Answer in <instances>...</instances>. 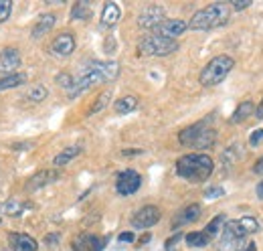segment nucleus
<instances>
[{
	"label": "nucleus",
	"mask_w": 263,
	"mask_h": 251,
	"mask_svg": "<svg viewBox=\"0 0 263 251\" xmlns=\"http://www.w3.org/2000/svg\"><path fill=\"white\" fill-rule=\"evenodd\" d=\"M118 75H120V65L116 61H93L79 73L77 81L69 89V99H75L77 95H81L98 83L114 81V79H118Z\"/></svg>",
	"instance_id": "obj_1"
},
{
	"label": "nucleus",
	"mask_w": 263,
	"mask_h": 251,
	"mask_svg": "<svg viewBox=\"0 0 263 251\" xmlns=\"http://www.w3.org/2000/svg\"><path fill=\"white\" fill-rule=\"evenodd\" d=\"M257 231H259V221L253 217H239V219L227 221L221 231L219 251H239L243 241Z\"/></svg>",
	"instance_id": "obj_2"
},
{
	"label": "nucleus",
	"mask_w": 263,
	"mask_h": 251,
	"mask_svg": "<svg viewBox=\"0 0 263 251\" xmlns=\"http://www.w3.org/2000/svg\"><path fill=\"white\" fill-rule=\"evenodd\" d=\"M215 170V162L209 154L191 152L176 160V174L189 183H204Z\"/></svg>",
	"instance_id": "obj_3"
},
{
	"label": "nucleus",
	"mask_w": 263,
	"mask_h": 251,
	"mask_svg": "<svg viewBox=\"0 0 263 251\" xmlns=\"http://www.w3.org/2000/svg\"><path fill=\"white\" fill-rule=\"evenodd\" d=\"M231 16L229 4L225 2H213L204 8H200L195 12V16L189 23V29L193 31H211V29H219L223 25H227Z\"/></svg>",
	"instance_id": "obj_4"
},
{
	"label": "nucleus",
	"mask_w": 263,
	"mask_h": 251,
	"mask_svg": "<svg viewBox=\"0 0 263 251\" xmlns=\"http://www.w3.org/2000/svg\"><path fill=\"white\" fill-rule=\"evenodd\" d=\"M211 118L209 120H202L197 124L184 128L180 134H178V140L182 146H191V148H213L215 140H217V132L211 128Z\"/></svg>",
	"instance_id": "obj_5"
},
{
	"label": "nucleus",
	"mask_w": 263,
	"mask_h": 251,
	"mask_svg": "<svg viewBox=\"0 0 263 251\" xmlns=\"http://www.w3.org/2000/svg\"><path fill=\"white\" fill-rule=\"evenodd\" d=\"M235 67V61L229 55H217L211 61L206 63L198 75V81L202 87H215L219 85L227 75L231 73V69Z\"/></svg>",
	"instance_id": "obj_6"
},
{
	"label": "nucleus",
	"mask_w": 263,
	"mask_h": 251,
	"mask_svg": "<svg viewBox=\"0 0 263 251\" xmlns=\"http://www.w3.org/2000/svg\"><path fill=\"white\" fill-rule=\"evenodd\" d=\"M138 51L140 55H148V57H166L178 51V41L158 37V34H146L144 39H140Z\"/></svg>",
	"instance_id": "obj_7"
},
{
	"label": "nucleus",
	"mask_w": 263,
	"mask_h": 251,
	"mask_svg": "<svg viewBox=\"0 0 263 251\" xmlns=\"http://www.w3.org/2000/svg\"><path fill=\"white\" fill-rule=\"evenodd\" d=\"M142 187V176L136 172V170H124L118 174V181H116V190L122 194V196H130L134 192H138V188Z\"/></svg>",
	"instance_id": "obj_8"
},
{
	"label": "nucleus",
	"mask_w": 263,
	"mask_h": 251,
	"mask_svg": "<svg viewBox=\"0 0 263 251\" xmlns=\"http://www.w3.org/2000/svg\"><path fill=\"white\" fill-rule=\"evenodd\" d=\"M158 221H160V209L154 207V205H146V207H142L140 211L134 213L132 227L134 229H148V227H154Z\"/></svg>",
	"instance_id": "obj_9"
},
{
	"label": "nucleus",
	"mask_w": 263,
	"mask_h": 251,
	"mask_svg": "<svg viewBox=\"0 0 263 251\" xmlns=\"http://www.w3.org/2000/svg\"><path fill=\"white\" fill-rule=\"evenodd\" d=\"M162 21H166V12L162 6H158V4H150V6H146L142 12H140V16H138V25L142 27V29H156Z\"/></svg>",
	"instance_id": "obj_10"
},
{
	"label": "nucleus",
	"mask_w": 263,
	"mask_h": 251,
	"mask_svg": "<svg viewBox=\"0 0 263 251\" xmlns=\"http://www.w3.org/2000/svg\"><path fill=\"white\" fill-rule=\"evenodd\" d=\"M186 29H189V23H184V21H180V19H166V21H162V23L154 29V34L166 37V39H174V41H176V37H180Z\"/></svg>",
	"instance_id": "obj_11"
},
{
	"label": "nucleus",
	"mask_w": 263,
	"mask_h": 251,
	"mask_svg": "<svg viewBox=\"0 0 263 251\" xmlns=\"http://www.w3.org/2000/svg\"><path fill=\"white\" fill-rule=\"evenodd\" d=\"M107 239H101L93 233H81L73 241V251H101L105 247Z\"/></svg>",
	"instance_id": "obj_12"
},
{
	"label": "nucleus",
	"mask_w": 263,
	"mask_h": 251,
	"mask_svg": "<svg viewBox=\"0 0 263 251\" xmlns=\"http://www.w3.org/2000/svg\"><path fill=\"white\" fill-rule=\"evenodd\" d=\"M21 53H18V49H14V47H6L2 53H0V73H4V75H12L18 67H21Z\"/></svg>",
	"instance_id": "obj_13"
},
{
	"label": "nucleus",
	"mask_w": 263,
	"mask_h": 251,
	"mask_svg": "<svg viewBox=\"0 0 263 251\" xmlns=\"http://www.w3.org/2000/svg\"><path fill=\"white\" fill-rule=\"evenodd\" d=\"M51 51L53 55L57 57H69L73 51H75V37L71 32H61L55 37L53 45H51Z\"/></svg>",
	"instance_id": "obj_14"
},
{
	"label": "nucleus",
	"mask_w": 263,
	"mask_h": 251,
	"mask_svg": "<svg viewBox=\"0 0 263 251\" xmlns=\"http://www.w3.org/2000/svg\"><path fill=\"white\" fill-rule=\"evenodd\" d=\"M59 170H55V168H47V170H41V172H36L33 178L27 183V190H39V188L47 187V185H51V183H55V181H59Z\"/></svg>",
	"instance_id": "obj_15"
},
{
	"label": "nucleus",
	"mask_w": 263,
	"mask_h": 251,
	"mask_svg": "<svg viewBox=\"0 0 263 251\" xmlns=\"http://www.w3.org/2000/svg\"><path fill=\"white\" fill-rule=\"evenodd\" d=\"M8 245L12 251H36L39 243L27 233H8Z\"/></svg>",
	"instance_id": "obj_16"
},
{
	"label": "nucleus",
	"mask_w": 263,
	"mask_h": 251,
	"mask_svg": "<svg viewBox=\"0 0 263 251\" xmlns=\"http://www.w3.org/2000/svg\"><path fill=\"white\" fill-rule=\"evenodd\" d=\"M200 213H202V209H200L198 203H193V205L184 207V209L172 219V229H178V227H182V225H191V223H195V221L200 217Z\"/></svg>",
	"instance_id": "obj_17"
},
{
	"label": "nucleus",
	"mask_w": 263,
	"mask_h": 251,
	"mask_svg": "<svg viewBox=\"0 0 263 251\" xmlns=\"http://www.w3.org/2000/svg\"><path fill=\"white\" fill-rule=\"evenodd\" d=\"M120 16H122L120 6H118L116 2H107V4L103 6V10H101V27H105V29L114 27V25L120 21Z\"/></svg>",
	"instance_id": "obj_18"
},
{
	"label": "nucleus",
	"mask_w": 263,
	"mask_h": 251,
	"mask_svg": "<svg viewBox=\"0 0 263 251\" xmlns=\"http://www.w3.org/2000/svg\"><path fill=\"white\" fill-rule=\"evenodd\" d=\"M55 23H57V16H55V14H51V12H47V14L39 16L36 25L33 27V32H31V34H33V39H39V37L47 34V32L55 27Z\"/></svg>",
	"instance_id": "obj_19"
},
{
	"label": "nucleus",
	"mask_w": 263,
	"mask_h": 251,
	"mask_svg": "<svg viewBox=\"0 0 263 251\" xmlns=\"http://www.w3.org/2000/svg\"><path fill=\"white\" fill-rule=\"evenodd\" d=\"M249 116H255V103H253L251 99H245V101H241L239 107L233 112V116H231V124H239V122L247 120Z\"/></svg>",
	"instance_id": "obj_20"
},
{
	"label": "nucleus",
	"mask_w": 263,
	"mask_h": 251,
	"mask_svg": "<svg viewBox=\"0 0 263 251\" xmlns=\"http://www.w3.org/2000/svg\"><path fill=\"white\" fill-rule=\"evenodd\" d=\"M136 107H138V97H134V95H124V97H120V99L116 101V105H114L116 114H120V116L130 114Z\"/></svg>",
	"instance_id": "obj_21"
},
{
	"label": "nucleus",
	"mask_w": 263,
	"mask_h": 251,
	"mask_svg": "<svg viewBox=\"0 0 263 251\" xmlns=\"http://www.w3.org/2000/svg\"><path fill=\"white\" fill-rule=\"evenodd\" d=\"M81 154V146H69V148H65V150H61L57 156H55V160H53V164L59 168V166H65V164H69L73 158H77Z\"/></svg>",
	"instance_id": "obj_22"
},
{
	"label": "nucleus",
	"mask_w": 263,
	"mask_h": 251,
	"mask_svg": "<svg viewBox=\"0 0 263 251\" xmlns=\"http://www.w3.org/2000/svg\"><path fill=\"white\" fill-rule=\"evenodd\" d=\"M27 81V75L25 73H12V75H4L0 77V92L2 89H12V87H18Z\"/></svg>",
	"instance_id": "obj_23"
},
{
	"label": "nucleus",
	"mask_w": 263,
	"mask_h": 251,
	"mask_svg": "<svg viewBox=\"0 0 263 251\" xmlns=\"http://www.w3.org/2000/svg\"><path fill=\"white\" fill-rule=\"evenodd\" d=\"M186 245L189 247H204L211 243V237L204 233V231H193V233H186Z\"/></svg>",
	"instance_id": "obj_24"
},
{
	"label": "nucleus",
	"mask_w": 263,
	"mask_h": 251,
	"mask_svg": "<svg viewBox=\"0 0 263 251\" xmlns=\"http://www.w3.org/2000/svg\"><path fill=\"white\" fill-rule=\"evenodd\" d=\"M29 205L27 203H23V201H18V199H10V201H6L4 203V213L8 215V217H18V215H23L25 213V209H27Z\"/></svg>",
	"instance_id": "obj_25"
},
{
	"label": "nucleus",
	"mask_w": 263,
	"mask_h": 251,
	"mask_svg": "<svg viewBox=\"0 0 263 251\" xmlns=\"http://www.w3.org/2000/svg\"><path fill=\"white\" fill-rule=\"evenodd\" d=\"M225 223H227V217H225V215H217L215 219H213L211 223H209V225H206V231H204V233H206V235L213 239L215 235H219V233L223 231Z\"/></svg>",
	"instance_id": "obj_26"
},
{
	"label": "nucleus",
	"mask_w": 263,
	"mask_h": 251,
	"mask_svg": "<svg viewBox=\"0 0 263 251\" xmlns=\"http://www.w3.org/2000/svg\"><path fill=\"white\" fill-rule=\"evenodd\" d=\"M91 16V8H89V4L87 2H77L73 8H71V19H79V21H85V19H89Z\"/></svg>",
	"instance_id": "obj_27"
},
{
	"label": "nucleus",
	"mask_w": 263,
	"mask_h": 251,
	"mask_svg": "<svg viewBox=\"0 0 263 251\" xmlns=\"http://www.w3.org/2000/svg\"><path fill=\"white\" fill-rule=\"evenodd\" d=\"M239 154H241V144H239V146H237V144H233V146H229V148L223 152V156H221V162H223L225 166H233V164L237 162Z\"/></svg>",
	"instance_id": "obj_28"
},
{
	"label": "nucleus",
	"mask_w": 263,
	"mask_h": 251,
	"mask_svg": "<svg viewBox=\"0 0 263 251\" xmlns=\"http://www.w3.org/2000/svg\"><path fill=\"white\" fill-rule=\"evenodd\" d=\"M45 97H47V87H43V85H34L27 94V99H31V101H43Z\"/></svg>",
	"instance_id": "obj_29"
},
{
	"label": "nucleus",
	"mask_w": 263,
	"mask_h": 251,
	"mask_svg": "<svg viewBox=\"0 0 263 251\" xmlns=\"http://www.w3.org/2000/svg\"><path fill=\"white\" fill-rule=\"evenodd\" d=\"M109 99H111V92L107 89V92H103V94L98 97V101L93 103V107H91V114H98V112H101L107 103H109Z\"/></svg>",
	"instance_id": "obj_30"
},
{
	"label": "nucleus",
	"mask_w": 263,
	"mask_h": 251,
	"mask_svg": "<svg viewBox=\"0 0 263 251\" xmlns=\"http://www.w3.org/2000/svg\"><path fill=\"white\" fill-rule=\"evenodd\" d=\"M12 12V2L10 0H0V23L8 21Z\"/></svg>",
	"instance_id": "obj_31"
},
{
	"label": "nucleus",
	"mask_w": 263,
	"mask_h": 251,
	"mask_svg": "<svg viewBox=\"0 0 263 251\" xmlns=\"http://www.w3.org/2000/svg\"><path fill=\"white\" fill-rule=\"evenodd\" d=\"M57 83H59V85H63V87H69V89H71L75 81H73V77H71L69 73H59V75H57Z\"/></svg>",
	"instance_id": "obj_32"
},
{
	"label": "nucleus",
	"mask_w": 263,
	"mask_h": 251,
	"mask_svg": "<svg viewBox=\"0 0 263 251\" xmlns=\"http://www.w3.org/2000/svg\"><path fill=\"white\" fill-rule=\"evenodd\" d=\"M223 194H225V190L221 187H211L204 190V196H206V199H219V196H223Z\"/></svg>",
	"instance_id": "obj_33"
},
{
	"label": "nucleus",
	"mask_w": 263,
	"mask_h": 251,
	"mask_svg": "<svg viewBox=\"0 0 263 251\" xmlns=\"http://www.w3.org/2000/svg\"><path fill=\"white\" fill-rule=\"evenodd\" d=\"M182 239V233H176L174 237H170L168 241H166V251H174V247H176V243Z\"/></svg>",
	"instance_id": "obj_34"
},
{
	"label": "nucleus",
	"mask_w": 263,
	"mask_h": 251,
	"mask_svg": "<svg viewBox=\"0 0 263 251\" xmlns=\"http://www.w3.org/2000/svg\"><path fill=\"white\" fill-rule=\"evenodd\" d=\"M259 142H263V130H255V132L251 134V138H249V144H251V146H257Z\"/></svg>",
	"instance_id": "obj_35"
},
{
	"label": "nucleus",
	"mask_w": 263,
	"mask_h": 251,
	"mask_svg": "<svg viewBox=\"0 0 263 251\" xmlns=\"http://www.w3.org/2000/svg\"><path fill=\"white\" fill-rule=\"evenodd\" d=\"M231 2H233V8H237V10H243V8L251 6V2H253V0H231Z\"/></svg>",
	"instance_id": "obj_36"
},
{
	"label": "nucleus",
	"mask_w": 263,
	"mask_h": 251,
	"mask_svg": "<svg viewBox=\"0 0 263 251\" xmlns=\"http://www.w3.org/2000/svg\"><path fill=\"white\" fill-rule=\"evenodd\" d=\"M122 243H132L136 237H134V233L132 231H126V233H120V237H118Z\"/></svg>",
	"instance_id": "obj_37"
},
{
	"label": "nucleus",
	"mask_w": 263,
	"mask_h": 251,
	"mask_svg": "<svg viewBox=\"0 0 263 251\" xmlns=\"http://www.w3.org/2000/svg\"><path fill=\"white\" fill-rule=\"evenodd\" d=\"M45 243H47V245H57V243H59V235H55V233L47 235V237H45Z\"/></svg>",
	"instance_id": "obj_38"
},
{
	"label": "nucleus",
	"mask_w": 263,
	"mask_h": 251,
	"mask_svg": "<svg viewBox=\"0 0 263 251\" xmlns=\"http://www.w3.org/2000/svg\"><path fill=\"white\" fill-rule=\"evenodd\" d=\"M253 172H255V174H263V156L259 158L257 162H255V166H253Z\"/></svg>",
	"instance_id": "obj_39"
},
{
	"label": "nucleus",
	"mask_w": 263,
	"mask_h": 251,
	"mask_svg": "<svg viewBox=\"0 0 263 251\" xmlns=\"http://www.w3.org/2000/svg\"><path fill=\"white\" fill-rule=\"evenodd\" d=\"M255 118H259V120H263V99H261V103L255 107Z\"/></svg>",
	"instance_id": "obj_40"
},
{
	"label": "nucleus",
	"mask_w": 263,
	"mask_h": 251,
	"mask_svg": "<svg viewBox=\"0 0 263 251\" xmlns=\"http://www.w3.org/2000/svg\"><path fill=\"white\" fill-rule=\"evenodd\" d=\"M255 192H257V196H259V199L263 201V181H259V183H257V187H255Z\"/></svg>",
	"instance_id": "obj_41"
},
{
	"label": "nucleus",
	"mask_w": 263,
	"mask_h": 251,
	"mask_svg": "<svg viewBox=\"0 0 263 251\" xmlns=\"http://www.w3.org/2000/svg\"><path fill=\"white\" fill-rule=\"evenodd\" d=\"M243 251H257V245H255V243H247Z\"/></svg>",
	"instance_id": "obj_42"
},
{
	"label": "nucleus",
	"mask_w": 263,
	"mask_h": 251,
	"mask_svg": "<svg viewBox=\"0 0 263 251\" xmlns=\"http://www.w3.org/2000/svg\"><path fill=\"white\" fill-rule=\"evenodd\" d=\"M148 241H150V235H148V233L140 237V245H142V243H148Z\"/></svg>",
	"instance_id": "obj_43"
},
{
	"label": "nucleus",
	"mask_w": 263,
	"mask_h": 251,
	"mask_svg": "<svg viewBox=\"0 0 263 251\" xmlns=\"http://www.w3.org/2000/svg\"><path fill=\"white\" fill-rule=\"evenodd\" d=\"M140 152H142V150H124V154H126V156H132V154H140Z\"/></svg>",
	"instance_id": "obj_44"
}]
</instances>
